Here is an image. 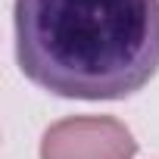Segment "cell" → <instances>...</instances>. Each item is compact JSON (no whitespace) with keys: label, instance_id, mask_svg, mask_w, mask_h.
<instances>
[{"label":"cell","instance_id":"obj_1","mask_svg":"<svg viewBox=\"0 0 159 159\" xmlns=\"http://www.w3.org/2000/svg\"><path fill=\"white\" fill-rule=\"evenodd\" d=\"M16 59L69 100H125L159 72V0H16Z\"/></svg>","mask_w":159,"mask_h":159},{"label":"cell","instance_id":"obj_2","mask_svg":"<svg viewBox=\"0 0 159 159\" xmlns=\"http://www.w3.org/2000/svg\"><path fill=\"white\" fill-rule=\"evenodd\" d=\"M137 140L112 116H69L41 137V159H131Z\"/></svg>","mask_w":159,"mask_h":159}]
</instances>
